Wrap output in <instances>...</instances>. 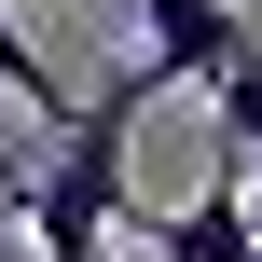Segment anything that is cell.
Here are the masks:
<instances>
[{
  "label": "cell",
  "mask_w": 262,
  "mask_h": 262,
  "mask_svg": "<svg viewBox=\"0 0 262 262\" xmlns=\"http://www.w3.org/2000/svg\"><path fill=\"white\" fill-rule=\"evenodd\" d=\"M124 235H152V262H262V207H249V180H221V166H207V193H193V207H166V221H138V207H124Z\"/></svg>",
  "instance_id": "cell-1"
},
{
  "label": "cell",
  "mask_w": 262,
  "mask_h": 262,
  "mask_svg": "<svg viewBox=\"0 0 262 262\" xmlns=\"http://www.w3.org/2000/svg\"><path fill=\"white\" fill-rule=\"evenodd\" d=\"M0 262H14V207H0Z\"/></svg>",
  "instance_id": "cell-5"
},
{
  "label": "cell",
  "mask_w": 262,
  "mask_h": 262,
  "mask_svg": "<svg viewBox=\"0 0 262 262\" xmlns=\"http://www.w3.org/2000/svg\"><path fill=\"white\" fill-rule=\"evenodd\" d=\"M138 14V55L166 69V83H207V69H235V41H249L262 14H235V0H124Z\"/></svg>",
  "instance_id": "cell-2"
},
{
  "label": "cell",
  "mask_w": 262,
  "mask_h": 262,
  "mask_svg": "<svg viewBox=\"0 0 262 262\" xmlns=\"http://www.w3.org/2000/svg\"><path fill=\"white\" fill-rule=\"evenodd\" d=\"M207 111H221V180L262 166V28L235 41V69H207Z\"/></svg>",
  "instance_id": "cell-3"
},
{
  "label": "cell",
  "mask_w": 262,
  "mask_h": 262,
  "mask_svg": "<svg viewBox=\"0 0 262 262\" xmlns=\"http://www.w3.org/2000/svg\"><path fill=\"white\" fill-rule=\"evenodd\" d=\"M0 97H14V111H28V124H69V83H55V69H41V41H28V28H14V14H0Z\"/></svg>",
  "instance_id": "cell-4"
}]
</instances>
